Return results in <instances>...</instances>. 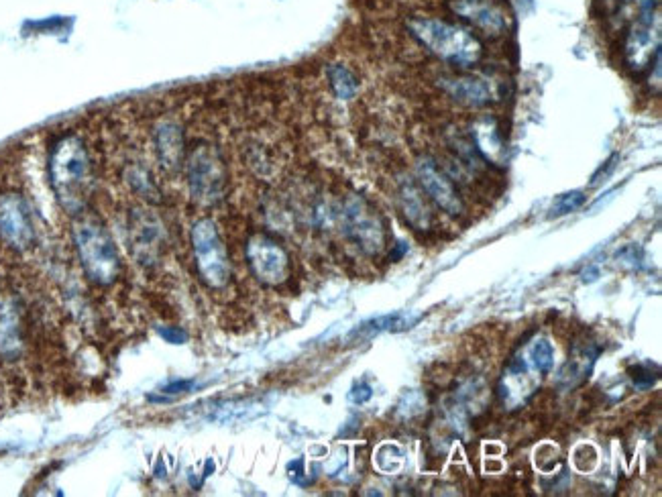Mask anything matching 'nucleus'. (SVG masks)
Here are the masks:
<instances>
[{
	"label": "nucleus",
	"mask_w": 662,
	"mask_h": 497,
	"mask_svg": "<svg viewBox=\"0 0 662 497\" xmlns=\"http://www.w3.org/2000/svg\"><path fill=\"white\" fill-rule=\"evenodd\" d=\"M49 180L62 208L82 214L92 186V157L78 135H64L49 151Z\"/></svg>",
	"instance_id": "nucleus-1"
},
{
	"label": "nucleus",
	"mask_w": 662,
	"mask_h": 497,
	"mask_svg": "<svg viewBox=\"0 0 662 497\" xmlns=\"http://www.w3.org/2000/svg\"><path fill=\"white\" fill-rule=\"evenodd\" d=\"M74 245L78 261L92 284L106 288L119 282L123 273L119 251L96 216L78 214L74 223Z\"/></svg>",
	"instance_id": "nucleus-2"
},
{
	"label": "nucleus",
	"mask_w": 662,
	"mask_h": 497,
	"mask_svg": "<svg viewBox=\"0 0 662 497\" xmlns=\"http://www.w3.org/2000/svg\"><path fill=\"white\" fill-rule=\"evenodd\" d=\"M408 27L430 53L453 66L469 68L481 60V43L461 27L428 17H414Z\"/></svg>",
	"instance_id": "nucleus-3"
},
{
	"label": "nucleus",
	"mask_w": 662,
	"mask_h": 497,
	"mask_svg": "<svg viewBox=\"0 0 662 497\" xmlns=\"http://www.w3.org/2000/svg\"><path fill=\"white\" fill-rule=\"evenodd\" d=\"M192 249L204 284L210 288H225L231 278V263L225 243L210 218H202L192 227Z\"/></svg>",
	"instance_id": "nucleus-4"
},
{
	"label": "nucleus",
	"mask_w": 662,
	"mask_h": 497,
	"mask_svg": "<svg viewBox=\"0 0 662 497\" xmlns=\"http://www.w3.org/2000/svg\"><path fill=\"white\" fill-rule=\"evenodd\" d=\"M188 186L192 196L202 204H214L225 196L227 170L220 153L206 143L196 145L186 161Z\"/></svg>",
	"instance_id": "nucleus-5"
},
{
	"label": "nucleus",
	"mask_w": 662,
	"mask_h": 497,
	"mask_svg": "<svg viewBox=\"0 0 662 497\" xmlns=\"http://www.w3.org/2000/svg\"><path fill=\"white\" fill-rule=\"evenodd\" d=\"M0 241L15 253H27L37 243L31 206L19 192L0 194Z\"/></svg>",
	"instance_id": "nucleus-6"
},
{
	"label": "nucleus",
	"mask_w": 662,
	"mask_h": 497,
	"mask_svg": "<svg viewBox=\"0 0 662 497\" xmlns=\"http://www.w3.org/2000/svg\"><path fill=\"white\" fill-rule=\"evenodd\" d=\"M341 225L345 235L363 251L377 253L383 247V225L379 216L367 206L365 200L351 196L343 204L341 212Z\"/></svg>",
	"instance_id": "nucleus-7"
},
{
	"label": "nucleus",
	"mask_w": 662,
	"mask_h": 497,
	"mask_svg": "<svg viewBox=\"0 0 662 497\" xmlns=\"http://www.w3.org/2000/svg\"><path fill=\"white\" fill-rule=\"evenodd\" d=\"M27 320L19 300L0 290V361L17 363L27 355Z\"/></svg>",
	"instance_id": "nucleus-8"
},
{
	"label": "nucleus",
	"mask_w": 662,
	"mask_h": 497,
	"mask_svg": "<svg viewBox=\"0 0 662 497\" xmlns=\"http://www.w3.org/2000/svg\"><path fill=\"white\" fill-rule=\"evenodd\" d=\"M247 261L255 278L269 286H280L290 275V259L282 245L265 235H255L247 245Z\"/></svg>",
	"instance_id": "nucleus-9"
},
{
	"label": "nucleus",
	"mask_w": 662,
	"mask_h": 497,
	"mask_svg": "<svg viewBox=\"0 0 662 497\" xmlns=\"http://www.w3.org/2000/svg\"><path fill=\"white\" fill-rule=\"evenodd\" d=\"M660 55V17L656 9L642 11L636 19L628 41H626V60L632 70H644L652 58Z\"/></svg>",
	"instance_id": "nucleus-10"
},
{
	"label": "nucleus",
	"mask_w": 662,
	"mask_h": 497,
	"mask_svg": "<svg viewBox=\"0 0 662 497\" xmlns=\"http://www.w3.org/2000/svg\"><path fill=\"white\" fill-rule=\"evenodd\" d=\"M451 11L487 35L498 37L508 31V17L493 0H451Z\"/></svg>",
	"instance_id": "nucleus-11"
},
{
	"label": "nucleus",
	"mask_w": 662,
	"mask_h": 497,
	"mask_svg": "<svg viewBox=\"0 0 662 497\" xmlns=\"http://www.w3.org/2000/svg\"><path fill=\"white\" fill-rule=\"evenodd\" d=\"M129 237H131V247L139 257V261L143 263L157 261L163 229L155 214H151L149 210L133 212L129 220Z\"/></svg>",
	"instance_id": "nucleus-12"
},
{
	"label": "nucleus",
	"mask_w": 662,
	"mask_h": 497,
	"mask_svg": "<svg viewBox=\"0 0 662 497\" xmlns=\"http://www.w3.org/2000/svg\"><path fill=\"white\" fill-rule=\"evenodd\" d=\"M416 174L418 180L422 184V188L426 190V194L443 208L449 214H461L463 212V202L455 190V186L451 184V180L436 168V163L430 159H420L416 163Z\"/></svg>",
	"instance_id": "nucleus-13"
},
{
	"label": "nucleus",
	"mask_w": 662,
	"mask_h": 497,
	"mask_svg": "<svg viewBox=\"0 0 662 497\" xmlns=\"http://www.w3.org/2000/svg\"><path fill=\"white\" fill-rule=\"evenodd\" d=\"M155 151L161 168L176 172L184 161V135L176 123H161L155 133Z\"/></svg>",
	"instance_id": "nucleus-14"
},
{
	"label": "nucleus",
	"mask_w": 662,
	"mask_h": 497,
	"mask_svg": "<svg viewBox=\"0 0 662 497\" xmlns=\"http://www.w3.org/2000/svg\"><path fill=\"white\" fill-rule=\"evenodd\" d=\"M443 88L459 102L469 106H481L491 100V86L479 78H447Z\"/></svg>",
	"instance_id": "nucleus-15"
},
{
	"label": "nucleus",
	"mask_w": 662,
	"mask_h": 497,
	"mask_svg": "<svg viewBox=\"0 0 662 497\" xmlns=\"http://www.w3.org/2000/svg\"><path fill=\"white\" fill-rule=\"evenodd\" d=\"M400 202L402 210L408 218V223L416 229H428L430 225V210L412 182H402L400 186Z\"/></svg>",
	"instance_id": "nucleus-16"
},
{
	"label": "nucleus",
	"mask_w": 662,
	"mask_h": 497,
	"mask_svg": "<svg viewBox=\"0 0 662 497\" xmlns=\"http://www.w3.org/2000/svg\"><path fill=\"white\" fill-rule=\"evenodd\" d=\"M475 143H477V149L491 161L498 163L504 155V143H502V137L498 133V127H495L493 121L489 119H483L475 125Z\"/></svg>",
	"instance_id": "nucleus-17"
},
{
	"label": "nucleus",
	"mask_w": 662,
	"mask_h": 497,
	"mask_svg": "<svg viewBox=\"0 0 662 497\" xmlns=\"http://www.w3.org/2000/svg\"><path fill=\"white\" fill-rule=\"evenodd\" d=\"M328 80H330V86H333L335 94L343 100H351L359 92V80L347 66H341V64L330 66Z\"/></svg>",
	"instance_id": "nucleus-18"
},
{
	"label": "nucleus",
	"mask_w": 662,
	"mask_h": 497,
	"mask_svg": "<svg viewBox=\"0 0 662 497\" xmlns=\"http://www.w3.org/2000/svg\"><path fill=\"white\" fill-rule=\"evenodd\" d=\"M528 357H530V363L532 367L538 371V373H548L550 369H553V363H555V351H553V345H550L546 339H540L536 341L530 351H528Z\"/></svg>",
	"instance_id": "nucleus-19"
},
{
	"label": "nucleus",
	"mask_w": 662,
	"mask_h": 497,
	"mask_svg": "<svg viewBox=\"0 0 662 497\" xmlns=\"http://www.w3.org/2000/svg\"><path fill=\"white\" fill-rule=\"evenodd\" d=\"M585 204V194L583 192H567V194H561L553 208H550V216H563V214H569L577 208H581Z\"/></svg>",
	"instance_id": "nucleus-20"
},
{
	"label": "nucleus",
	"mask_w": 662,
	"mask_h": 497,
	"mask_svg": "<svg viewBox=\"0 0 662 497\" xmlns=\"http://www.w3.org/2000/svg\"><path fill=\"white\" fill-rule=\"evenodd\" d=\"M369 398H371V388H369V385H365V383H361L359 388H355L353 394H351V400L357 402V404H363V402H367Z\"/></svg>",
	"instance_id": "nucleus-21"
},
{
	"label": "nucleus",
	"mask_w": 662,
	"mask_h": 497,
	"mask_svg": "<svg viewBox=\"0 0 662 497\" xmlns=\"http://www.w3.org/2000/svg\"><path fill=\"white\" fill-rule=\"evenodd\" d=\"M628 3L636 5V7H638V11L642 13V11H650V9H656V7H658V3H660V0H628Z\"/></svg>",
	"instance_id": "nucleus-22"
},
{
	"label": "nucleus",
	"mask_w": 662,
	"mask_h": 497,
	"mask_svg": "<svg viewBox=\"0 0 662 497\" xmlns=\"http://www.w3.org/2000/svg\"><path fill=\"white\" fill-rule=\"evenodd\" d=\"M597 275H599V271H597L595 267H591L589 271L583 273V280H585V282H593V280H597Z\"/></svg>",
	"instance_id": "nucleus-23"
}]
</instances>
